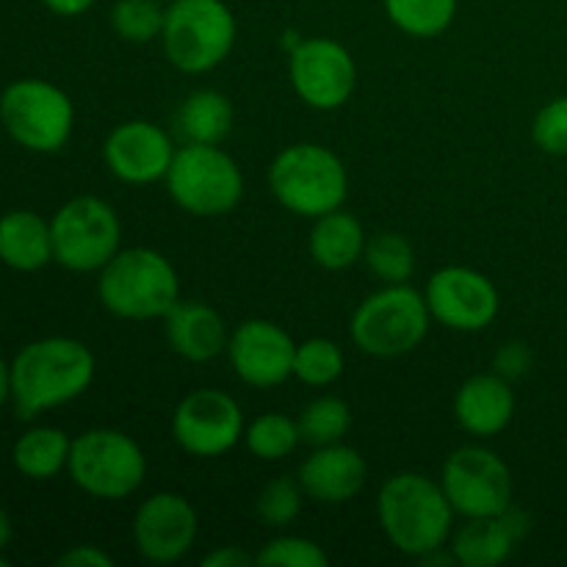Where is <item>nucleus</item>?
<instances>
[{"label": "nucleus", "mask_w": 567, "mask_h": 567, "mask_svg": "<svg viewBox=\"0 0 567 567\" xmlns=\"http://www.w3.org/2000/svg\"><path fill=\"white\" fill-rule=\"evenodd\" d=\"M94 354L75 338L53 336L33 341L11 363V399L22 421L72 402L94 380Z\"/></svg>", "instance_id": "f257e3e1"}, {"label": "nucleus", "mask_w": 567, "mask_h": 567, "mask_svg": "<svg viewBox=\"0 0 567 567\" xmlns=\"http://www.w3.org/2000/svg\"><path fill=\"white\" fill-rule=\"evenodd\" d=\"M454 515L441 482L415 471L385 480L377 496V518L385 537L396 551L415 559L449 546Z\"/></svg>", "instance_id": "f03ea898"}, {"label": "nucleus", "mask_w": 567, "mask_h": 567, "mask_svg": "<svg viewBox=\"0 0 567 567\" xmlns=\"http://www.w3.org/2000/svg\"><path fill=\"white\" fill-rule=\"evenodd\" d=\"M97 297L103 308L120 319H164L181 302V280L158 249L131 247L120 249L100 269Z\"/></svg>", "instance_id": "7ed1b4c3"}, {"label": "nucleus", "mask_w": 567, "mask_h": 567, "mask_svg": "<svg viewBox=\"0 0 567 567\" xmlns=\"http://www.w3.org/2000/svg\"><path fill=\"white\" fill-rule=\"evenodd\" d=\"M269 188L286 210L302 219H319L343 208L349 197V172L330 147L299 142L275 155Z\"/></svg>", "instance_id": "20e7f679"}, {"label": "nucleus", "mask_w": 567, "mask_h": 567, "mask_svg": "<svg viewBox=\"0 0 567 567\" xmlns=\"http://www.w3.org/2000/svg\"><path fill=\"white\" fill-rule=\"evenodd\" d=\"M236 33V14L225 0H172L166 3L161 44L175 70L203 75L233 53Z\"/></svg>", "instance_id": "39448f33"}, {"label": "nucleus", "mask_w": 567, "mask_h": 567, "mask_svg": "<svg viewBox=\"0 0 567 567\" xmlns=\"http://www.w3.org/2000/svg\"><path fill=\"white\" fill-rule=\"evenodd\" d=\"M430 324L432 313L424 293L402 282L369 293L352 313L349 336L363 354L388 360L415 352L424 343Z\"/></svg>", "instance_id": "423d86ee"}, {"label": "nucleus", "mask_w": 567, "mask_h": 567, "mask_svg": "<svg viewBox=\"0 0 567 567\" xmlns=\"http://www.w3.org/2000/svg\"><path fill=\"white\" fill-rule=\"evenodd\" d=\"M177 208L199 219L225 216L241 203L244 175L219 144H183L164 177Z\"/></svg>", "instance_id": "0eeeda50"}, {"label": "nucleus", "mask_w": 567, "mask_h": 567, "mask_svg": "<svg viewBox=\"0 0 567 567\" xmlns=\"http://www.w3.org/2000/svg\"><path fill=\"white\" fill-rule=\"evenodd\" d=\"M66 471L89 496L120 502L142 487L147 476V457L131 435L100 426L72 441Z\"/></svg>", "instance_id": "6e6552de"}, {"label": "nucleus", "mask_w": 567, "mask_h": 567, "mask_svg": "<svg viewBox=\"0 0 567 567\" xmlns=\"http://www.w3.org/2000/svg\"><path fill=\"white\" fill-rule=\"evenodd\" d=\"M0 122L20 147L59 153L72 136L75 109L64 89L39 78H22L0 94Z\"/></svg>", "instance_id": "1a4fd4ad"}, {"label": "nucleus", "mask_w": 567, "mask_h": 567, "mask_svg": "<svg viewBox=\"0 0 567 567\" xmlns=\"http://www.w3.org/2000/svg\"><path fill=\"white\" fill-rule=\"evenodd\" d=\"M53 260L70 271H100L122 241L116 210L100 197H75L50 219Z\"/></svg>", "instance_id": "9d476101"}, {"label": "nucleus", "mask_w": 567, "mask_h": 567, "mask_svg": "<svg viewBox=\"0 0 567 567\" xmlns=\"http://www.w3.org/2000/svg\"><path fill=\"white\" fill-rule=\"evenodd\" d=\"M441 487L463 518H485L513 507V471L485 446L454 449L443 463Z\"/></svg>", "instance_id": "9b49d317"}, {"label": "nucleus", "mask_w": 567, "mask_h": 567, "mask_svg": "<svg viewBox=\"0 0 567 567\" xmlns=\"http://www.w3.org/2000/svg\"><path fill=\"white\" fill-rule=\"evenodd\" d=\"M288 75L297 97L316 111H336L358 86V64L341 42L310 37L288 53Z\"/></svg>", "instance_id": "f8f14e48"}, {"label": "nucleus", "mask_w": 567, "mask_h": 567, "mask_svg": "<svg viewBox=\"0 0 567 567\" xmlns=\"http://www.w3.org/2000/svg\"><path fill=\"white\" fill-rule=\"evenodd\" d=\"M241 404L225 391L199 388L181 399L172 415V437L192 457H221L244 437Z\"/></svg>", "instance_id": "ddd939ff"}, {"label": "nucleus", "mask_w": 567, "mask_h": 567, "mask_svg": "<svg viewBox=\"0 0 567 567\" xmlns=\"http://www.w3.org/2000/svg\"><path fill=\"white\" fill-rule=\"evenodd\" d=\"M426 308L432 321L454 332H480L496 321L498 291L493 280L471 266H443L426 280Z\"/></svg>", "instance_id": "4468645a"}, {"label": "nucleus", "mask_w": 567, "mask_h": 567, "mask_svg": "<svg viewBox=\"0 0 567 567\" xmlns=\"http://www.w3.org/2000/svg\"><path fill=\"white\" fill-rule=\"evenodd\" d=\"M197 509L181 493H155L142 502L133 518V543L153 565L181 563L197 543Z\"/></svg>", "instance_id": "2eb2a0df"}, {"label": "nucleus", "mask_w": 567, "mask_h": 567, "mask_svg": "<svg viewBox=\"0 0 567 567\" xmlns=\"http://www.w3.org/2000/svg\"><path fill=\"white\" fill-rule=\"evenodd\" d=\"M297 341L280 324L249 319L230 332L227 358L241 382L252 388H277L293 377Z\"/></svg>", "instance_id": "dca6fc26"}, {"label": "nucleus", "mask_w": 567, "mask_h": 567, "mask_svg": "<svg viewBox=\"0 0 567 567\" xmlns=\"http://www.w3.org/2000/svg\"><path fill=\"white\" fill-rule=\"evenodd\" d=\"M175 142L164 127L147 120L116 125L103 144V158L111 175L131 186L164 181L175 161Z\"/></svg>", "instance_id": "f3484780"}, {"label": "nucleus", "mask_w": 567, "mask_h": 567, "mask_svg": "<svg viewBox=\"0 0 567 567\" xmlns=\"http://www.w3.org/2000/svg\"><path fill=\"white\" fill-rule=\"evenodd\" d=\"M529 529V515L524 509L507 507L498 515L465 518V524L449 537V548H452L457 565L496 567L515 551V546L524 540Z\"/></svg>", "instance_id": "a211bd4d"}, {"label": "nucleus", "mask_w": 567, "mask_h": 567, "mask_svg": "<svg viewBox=\"0 0 567 567\" xmlns=\"http://www.w3.org/2000/svg\"><path fill=\"white\" fill-rule=\"evenodd\" d=\"M297 480L313 502L347 504L365 487L369 465L358 449L330 443L313 449V454L299 465Z\"/></svg>", "instance_id": "6ab92c4d"}, {"label": "nucleus", "mask_w": 567, "mask_h": 567, "mask_svg": "<svg viewBox=\"0 0 567 567\" xmlns=\"http://www.w3.org/2000/svg\"><path fill=\"white\" fill-rule=\"evenodd\" d=\"M515 415V393L509 380L496 371L474 374L454 393V419L468 435L496 437Z\"/></svg>", "instance_id": "aec40b11"}, {"label": "nucleus", "mask_w": 567, "mask_h": 567, "mask_svg": "<svg viewBox=\"0 0 567 567\" xmlns=\"http://www.w3.org/2000/svg\"><path fill=\"white\" fill-rule=\"evenodd\" d=\"M164 332L172 352L181 354L188 363H208L227 352V332L225 319L216 308L194 299H181L169 313L164 316Z\"/></svg>", "instance_id": "412c9836"}, {"label": "nucleus", "mask_w": 567, "mask_h": 567, "mask_svg": "<svg viewBox=\"0 0 567 567\" xmlns=\"http://www.w3.org/2000/svg\"><path fill=\"white\" fill-rule=\"evenodd\" d=\"M365 230L360 219L349 210L338 208L330 214L313 219L308 236L310 258L327 271H343L352 269L354 264L363 260L365 252Z\"/></svg>", "instance_id": "4be33fe9"}, {"label": "nucleus", "mask_w": 567, "mask_h": 567, "mask_svg": "<svg viewBox=\"0 0 567 567\" xmlns=\"http://www.w3.org/2000/svg\"><path fill=\"white\" fill-rule=\"evenodd\" d=\"M0 260L17 271H39L53 260L50 221L33 210H9L0 216Z\"/></svg>", "instance_id": "5701e85b"}, {"label": "nucleus", "mask_w": 567, "mask_h": 567, "mask_svg": "<svg viewBox=\"0 0 567 567\" xmlns=\"http://www.w3.org/2000/svg\"><path fill=\"white\" fill-rule=\"evenodd\" d=\"M233 120L236 111L227 94L216 89H197L177 105L172 125L183 144H221L230 136Z\"/></svg>", "instance_id": "b1692460"}, {"label": "nucleus", "mask_w": 567, "mask_h": 567, "mask_svg": "<svg viewBox=\"0 0 567 567\" xmlns=\"http://www.w3.org/2000/svg\"><path fill=\"white\" fill-rule=\"evenodd\" d=\"M72 441L55 426H33L14 443V465L28 480H50L70 463Z\"/></svg>", "instance_id": "393cba45"}, {"label": "nucleus", "mask_w": 567, "mask_h": 567, "mask_svg": "<svg viewBox=\"0 0 567 567\" xmlns=\"http://www.w3.org/2000/svg\"><path fill=\"white\" fill-rule=\"evenodd\" d=\"M457 3L460 0H382L388 20L415 39H432L449 31L457 17Z\"/></svg>", "instance_id": "a878e982"}, {"label": "nucleus", "mask_w": 567, "mask_h": 567, "mask_svg": "<svg viewBox=\"0 0 567 567\" xmlns=\"http://www.w3.org/2000/svg\"><path fill=\"white\" fill-rule=\"evenodd\" d=\"M363 264L382 286H402L415 275V249L402 233H380L365 241Z\"/></svg>", "instance_id": "bb28decb"}, {"label": "nucleus", "mask_w": 567, "mask_h": 567, "mask_svg": "<svg viewBox=\"0 0 567 567\" xmlns=\"http://www.w3.org/2000/svg\"><path fill=\"white\" fill-rule=\"evenodd\" d=\"M299 435L310 446H330L341 443L352 430V410L338 396H319L302 408L297 419Z\"/></svg>", "instance_id": "cd10ccee"}, {"label": "nucleus", "mask_w": 567, "mask_h": 567, "mask_svg": "<svg viewBox=\"0 0 567 567\" xmlns=\"http://www.w3.org/2000/svg\"><path fill=\"white\" fill-rule=\"evenodd\" d=\"M244 443H247V452L252 457L264 460V463H277V460L297 452V446L302 443V435H299L297 421L288 419V415L264 413L252 424H247Z\"/></svg>", "instance_id": "c85d7f7f"}, {"label": "nucleus", "mask_w": 567, "mask_h": 567, "mask_svg": "<svg viewBox=\"0 0 567 567\" xmlns=\"http://www.w3.org/2000/svg\"><path fill=\"white\" fill-rule=\"evenodd\" d=\"M166 20L164 0H116L111 9V28L122 42L147 44L161 39Z\"/></svg>", "instance_id": "c756f323"}, {"label": "nucleus", "mask_w": 567, "mask_h": 567, "mask_svg": "<svg viewBox=\"0 0 567 567\" xmlns=\"http://www.w3.org/2000/svg\"><path fill=\"white\" fill-rule=\"evenodd\" d=\"M343 360L341 347L330 338H308V341L297 343V354H293V377L302 385L310 388H327L338 382L343 374Z\"/></svg>", "instance_id": "7c9ffc66"}, {"label": "nucleus", "mask_w": 567, "mask_h": 567, "mask_svg": "<svg viewBox=\"0 0 567 567\" xmlns=\"http://www.w3.org/2000/svg\"><path fill=\"white\" fill-rule=\"evenodd\" d=\"M308 493L302 491L299 480L293 476H277L269 485H264V491L258 493V502H255V513L264 520L266 526H275V529H286L288 524L299 518L302 513V504Z\"/></svg>", "instance_id": "2f4dec72"}, {"label": "nucleus", "mask_w": 567, "mask_h": 567, "mask_svg": "<svg viewBox=\"0 0 567 567\" xmlns=\"http://www.w3.org/2000/svg\"><path fill=\"white\" fill-rule=\"evenodd\" d=\"M255 559H258V565L266 567H324L330 563V557H327L319 543L297 535L275 537L255 554Z\"/></svg>", "instance_id": "473e14b6"}, {"label": "nucleus", "mask_w": 567, "mask_h": 567, "mask_svg": "<svg viewBox=\"0 0 567 567\" xmlns=\"http://www.w3.org/2000/svg\"><path fill=\"white\" fill-rule=\"evenodd\" d=\"M532 138L543 153L567 158V94L537 111L532 122Z\"/></svg>", "instance_id": "72a5a7b5"}, {"label": "nucleus", "mask_w": 567, "mask_h": 567, "mask_svg": "<svg viewBox=\"0 0 567 567\" xmlns=\"http://www.w3.org/2000/svg\"><path fill=\"white\" fill-rule=\"evenodd\" d=\"M529 369H532V352H529V347L520 341L504 343V347L496 352V358H493V371H496V374H502L504 380H509V382L518 380V377H524Z\"/></svg>", "instance_id": "f704fd0d"}, {"label": "nucleus", "mask_w": 567, "mask_h": 567, "mask_svg": "<svg viewBox=\"0 0 567 567\" xmlns=\"http://www.w3.org/2000/svg\"><path fill=\"white\" fill-rule=\"evenodd\" d=\"M61 567H114V557L100 546H75L59 557Z\"/></svg>", "instance_id": "c9c22d12"}, {"label": "nucleus", "mask_w": 567, "mask_h": 567, "mask_svg": "<svg viewBox=\"0 0 567 567\" xmlns=\"http://www.w3.org/2000/svg\"><path fill=\"white\" fill-rule=\"evenodd\" d=\"M249 565H258V559H255L252 554L244 551L241 546H221L203 559V567H249Z\"/></svg>", "instance_id": "e433bc0d"}, {"label": "nucleus", "mask_w": 567, "mask_h": 567, "mask_svg": "<svg viewBox=\"0 0 567 567\" xmlns=\"http://www.w3.org/2000/svg\"><path fill=\"white\" fill-rule=\"evenodd\" d=\"M53 14L61 17H78V14H86L97 0H42Z\"/></svg>", "instance_id": "4c0bfd02"}, {"label": "nucleus", "mask_w": 567, "mask_h": 567, "mask_svg": "<svg viewBox=\"0 0 567 567\" xmlns=\"http://www.w3.org/2000/svg\"><path fill=\"white\" fill-rule=\"evenodd\" d=\"M11 396V365H6V360L0 358V404H6V399Z\"/></svg>", "instance_id": "58836bf2"}, {"label": "nucleus", "mask_w": 567, "mask_h": 567, "mask_svg": "<svg viewBox=\"0 0 567 567\" xmlns=\"http://www.w3.org/2000/svg\"><path fill=\"white\" fill-rule=\"evenodd\" d=\"M9 540H11V518L6 509H0V551L9 546Z\"/></svg>", "instance_id": "ea45409f"}, {"label": "nucleus", "mask_w": 567, "mask_h": 567, "mask_svg": "<svg viewBox=\"0 0 567 567\" xmlns=\"http://www.w3.org/2000/svg\"><path fill=\"white\" fill-rule=\"evenodd\" d=\"M6 565H9V559H6V557H0V567H6Z\"/></svg>", "instance_id": "a19ab883"}, {"label": "nucleus", "mask_w": 567, "mask_h": 567, "mask_svg": "<svg viewBox=\"0 0 567 567\" xmlns=\"http://www.w3.org/2000/svg\"><path fill=\"white\" fill-rule=\"evenodd\" d=\"M164 3H172V0H164Z\"/></svg>", "instance_id": "79ce46f5"}]
</instances>
